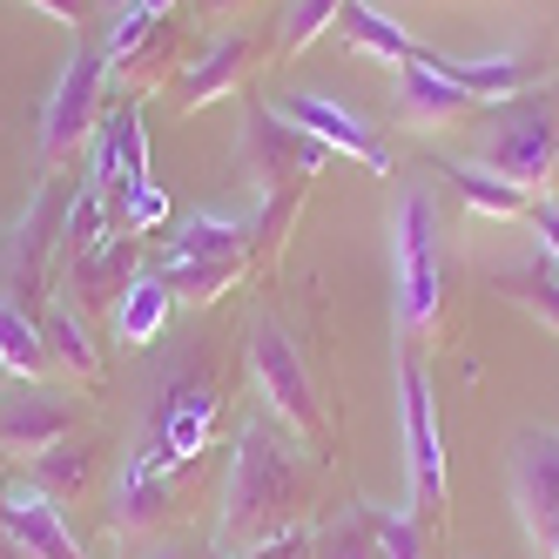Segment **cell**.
I'll list each match as a JSON object with an SVG mask.
<instances>
[{"label": "cell", "instance_id": "cell-1", "mask_svg": "<svg viewBox=\"0 0 559 559\" xmlns=\"http://www.w3.org/2000/svg\"><path fill=\"white\" fill-rule=\"evenodd\" d=\"M304 506V465H297V438L276 418H243L229 452V486H223V519H216V552L243 559L270 533L297 526Z\"/></svg>", "mask_w": 559, "mask_h": 559}, {"label": "cell", "instance_id": "cell-2", "mask_svg": "<svg viewBox=\"0 0 559 559\" xmlns=\"http://www.w3.org/2000/svg\"><path fill=\"white\" fill-rule=\"evenodd\" d=\"M391 317L405 344L438 337V317H445V250H438L431 189H405L391 210Z\"/></svg>", "mask_w": 559, "mask_h": 559}, {"label": "cell", "instance_id": "cell-3", "mask_svg": "<svg viewBox=\"0 0 559 559\" xmlns=\"http://www.w3.org/2000/svg\"><path fill=\"white\" fill-rule=\"evenodd\" d=\"M263 243L257 216H229V210H189L176 223V236L155 257V276L182 297V304H216L236 276H243L250 250Z\"/></svg>", "mask_w": 559, "mask_h": 559}, {"label": "cell", "instance_id": "cell-4", "mask_svg": "<svg viewBox=\"0 0 559 559\" xmlns=\"http://www.w3.org/2000/svg\"><path fill=\"white\" fill-rule=\"evenodd\" d=\"M236 155H243V169H250V182H257V195H263V243H270V229L284 223V210H290V195L324 169V142H317L310 129H297V122H284L276 115V102H250V115H243V142H236Z\"/></svg>", "mask_w": 559, "mask_h": 559}, {"label": "cell", "instance_id": "cell-5", "mask_svg": "<svg viewBox=\"0 0 559 559\" xmlns=\"http://www.w3.org/2000/svg\"><path fill=\"white\" fill-rule=\"evenodd\" d=\"M492 176H506L512 189L539 195L559 169V115H552V95L533 88V95H512V102H492V122H486V155H478Z\"/></svg>", "mask_w": 559, "mask_h": 559}, {"label": "cell", "instance_id": "cell-6", "mask_svg": "<svg viewBox=\"0 0 559 559\" xmlns=\"http://www.w3.org/2000/svg\"><path fill=\"white\" fill-rule=\"evenodd\" d=\"M250 384L263 397V412L290 438H324V405H317V384L304 371V350L276 317H257L250 324Z\"/></svg>", "mask_w": 559, "mask_h": 559}, {"label": "cell", "instance_id": "cell-7", "mask_svg": "<svg viewBox=\"0 0 559 559\" xmlns=\"http://www.w3.org/2000/svg\"><path fill=\"white\" fill-rule=\"evenodd\" d=\"M397 445H405V472H412V512L431 519L445 506V438H438V405L418 365V344L397 350Z\"/></svg>", "mask_w": 559, "mask_h": 559}, {"label": "cell", "instance_id": "cell-8", "mask_svg": "<svg viewBox=\"0 0 559 559\" xmlns=\"http://www.w3.org/2000/svg\"><path fill=\"white\" fill-rule=\"evenodd\" d=\"M506 486H512V512L526 526L539 559H559V431L526 425L506 452Z\"/></svg>", "mask_w": 559, "mask_h": 559}, {"label": "cell", "instance_id": "cell-9", "mask_svg": "<svg viewBox=\"0 0 559 559\" xmlns=\"http://www.w3.org/2000/svg\"><path fill=\"white\" fill-rule=\"evenodd\" d=\"M102 88H108V61L102 48H74L61 82L41 108V169H61L74 148H88L102 129Z\"/></svg>", "mask_w": 559, "mask_h": 559}, {"label": "cell", "instance_id": "cell-10", "mask_svg": "<svg viewBox=\"0 0 559 559\" xmlns=\"http://www.w3.org/2000/svg\"><path fill=\"white\" fill-rule=\"evenodd\" d=\"M88 176L102 182L115 223L129 229V203L155 182V176H148V129H142V102H122V108H108V115H102V129H95V155H88Z\"/></svg>", "mask_w": 559, "mask_h": 559}, {"label": "cell", "instance_id": "cell-11", "mask_svg": "<svg viewBox=\"0 0 559 559\" xmlns=\"http://www.w3.org/2000/svg\"><path fill=\"white\" fill-rule=\"evenodd\" d=\"M210 425H216V397H210V384H169L163 405L148 412V431H142L135 452H148L163 472H176V465H189L195 452L210 445Z\"/></svg>", "mask_w": 559, "mask_h": 559}, {"label": "cell", "instance_id": "cell-12", "mask_svg": "<svg viewBox=\"0 0 559 559\" xmlns=\"http://www.w3.org/2000/svg\"><path fill=\"white\" fill-rule=\"evenodd\" d=\"M0 533L21 546V559H82V539L68 533L61 499L41 492L34 478H8L0 486Z\"/></svg>", "mask_w": 559, "mask_h": 559}, {"label": "cell", "instance_id": "cell-13", "mask_svg": "<svg viewBox=\"0 0 559 559\" xmlns=\"http://www.w3.org/2000/svg\"><path fill=\"white\" fill-rule=\"evenodd\" d=\"M68 431H74V412H68V397H61V391H48L41 378L8 384V397H0V452H14V459H41L48 445H61Z\"/></svg>", "mask_w": 559, "mask_h": 559}, {"label": "cell", "instance_id": "cell-14", "mask_svg": "<svg viewBox=\"0 0 559 559\" xmlns=\"http://www.w3.org/2000/svg\"><path fill=\"white\" fill-rule=\"evenodd\" d=\"M276 115L297 122V129H310L324 148H344L350 163H365L371 176H391V148L378 142V129H365V115L337 108L331 95H284V102H276Z\"/></svg>", "mask_w": 559, "mask_h": 559}, {"label": "cell", "instance_id": "cell-15", "mask_svg": "<svg viewBox=\"0 0 559 559\" xmlns=\"http://www.w3.org/2000/svg\"><path fill=\"white\" fill-rule=\"evenodd\" d=\"M478 102L465 95V88H452L438 68H397V82H391V115L405 129H445V122H459V115H472Z\"/></svg>", "mask_w": 559, "mask_h": 559}, {"label": "cell", "instance_id": "cell-16", "mask_svg": "<svg viewBox=\"0 0 559 559\" xmlns=\"http://www.w3.org/2000/svg\"><path fill=\"white\" fill-rule=\"evenodd\" d=\"M337 34H344V48H357V55H371V61H384V68H431V55L438 48H425V41H412L405 27H397L391 14H378L371 0H344L337 8Z\"/></svg>", "mask_w": 559, "mask_h": 559}, {"label": "cell", "instance_id": "cell-17", "mask_svg": "<svg viewBox=\"0 0 559 559\" xmlns=\"http://www.w3.org/2000/svg\"><path fill=\"white\" fill-rule=\"evenodd\" d=\"M55 176H41V189H34V203H27V216H21V229H14V243H8V284H14V297H21V310H27V297L41 290V276H48V216H55Z\"/></svg>", "mask_w": 559, "mask_h": 559}, {"label": "cell", "instance_id": "cell-18", "mask_svg": "<svg viewBox=\"0 0 559 559\" xmlns=\"http://www.w3.org/2000/svg\"><path fill=\"white\" fill-rule=\"evenodd\" d=\"M163 506H169V472L155 465L148 452H129L122 478H115V506H108L115 533H148L155 519H163Z\"/></svg>", "mask_w": 559, "mask_h": 559}, {"label": "cell", "instance_id": "cell-19", "mask_svg": "<svg viewBox=\"0 0 559 559\" xmlns=\"http://www.w3.org/2000/svg\"><path fill=\"white\" fill-rule=\"evenodd\" d=\"M129 284H135V236H129V229H115L108 243H95L88 257L68 263L74 304H108V297H122Z\"/></svg>", "mask_w": 559, "mask_h": 559}, {"label": "cell", "instance_id": "cell-20", "mask_svg": "<svg viewBox=\"0 0 559 559\" xmlns=\"http://www.w3.org/2000/svg\"><path fill=\"white\" fill-rule=\"evenodd\" d=\"M169 304H176V290L163 284V276L135 270V284L115 297V344H122V350L155 344V337H163V324H169Z\"/></svg>", "mask_w": 559, "mask_h": 559}, {"label": "cell", "instance_id": "cell-21", "mask_svg": "<svg viewBox=\"0 0 559 559\" xmlns=\"http://www.w3.org/2000/svg\"><path fill=\"white\" fill-rule=\"evenodd\" d=\"M115 229H122V223H115V210H108L102 182H95V176H82V182H74V195H68V210H61V236H55L61 270H68L74 257H88L95 243H108Z\"/></svg>", "mask_w": 559, "mask_h": 559}, {"label": "cell", "instance_id": "cell-22", "mask_svg": "<svg viewBox=\"0 0 559 559\" xmlns=\"http://www.w3.org/2000/svg\"><path fill=\"white\" fill-rule=\"evenodd\" d=\"M41 344H48V365H61L74 384H102V350H95V337H88L74 304L41 310Z\"/></svg>", "mask_w": 559, "mask_h": 559}, {"label": "cell", "instance_id": "cell-23", "mask_svg": "<svg viewBox=\"0 0 559 559\" xmlns=\"http://www.w3.org/2000/svg\"><path fill=\"white\" fill-rule=\"evenodd\" d=\"M250 34H223V41L195 61L189 74H182V108H203V102H216V95H229L236 82H243V68H250Z\"/></svg>", "mask_w": 559, "mask_h": 559}, {"label": "cell", "instance_id": "cell-24", "mask_svg": "<svg viewBox=\"0 0 559 559\" xmlns=\"http://www.w3.org/2000/svg\"><path fill=\"white\" fill-rule=\"evenodd\" d=\"M438 176H445L478 216H499V223H506V216H526V210H533V195L512 189L506 176H492L486 163H438Z\"/></svg>", "mask_w": 559, "mask_h": 559}, {"label": "cell", "instance_id": "cell-25", "mask_svg": "<svg viewBox=\"0 0 559 559\" xmlns=\"http://www.w3.org/2000/svg\"><path fill=\"white\" fill-rule=\"evenodd\" d=\"M0 371L14 378H41L48 371V344H41V317L0 297Z\"/></svg>", "mask_w": 559, "mask_h": 559}, {"label": "cell", "instance_id": "cell-26", "mask_svg": "<svg viewBox=\"0 0 559 559\" xmlns=\"http://www.w3.org/2000/svg\"><path fill=\"white\" fill-rule=\"evenodd\" d=\"M499 290H506L519 310H533L539 324L559 337V263L539 257V263H526V270H506V276H499Z\"/></svg>", "mask_w": 559, "mask_h": 559}, {"label": "cell", "instance_id": "cell-27", "mask_svg": "<svg viewBox=\"0 0 559 559\" xmlns=\"http://www.w3.org/2000/svg\"><path fill=\"white\" fill-rule=\"evenodd\" d=\"M310 559H378V533H371V506H344L331 526H317Z\"/></svg>", "mask_w": 559, "mask_h": 559}, {"label": "cell", "instance_id": "cell-28", "mask_svg": "<svg viewBox=\"0 0 559 559\" xmlns=\"http://www.w3.org/2000/svg\"><path fill=\"white\" fill-rule=\"evenodd\" d=\"M155 27H163V21H155V14H142L135 0H129V8H115V21H108V41H102V61H108V68H135V61L155 48Z\"/></svg>", "mask_w": 559, "mask_h": 559}, {"label": "cell", "instance_id": "cell-29", "mask_svg": "<svg viewBox=\"0 0 559 559\" xmlns=\"http://www.w3.org/2000/svg\"><path fill=\"white\" fill-rule=\"evenodd\" d=\"M27 465H34L27 478H34V486H41V492L68 499V492H82V486H88V465H95V459H88L82 445H68V438H61V445H48L41 459H27Z\"/></svg>", "mask_w": 559, "mask_h": 559}, {"label": "cell", "instance_id": "cell-30", "mask_svg": "<svg viewBox=\"0 0 559 559\" xmlns=\"http://www.w3.org/2000/svg\"><path fill=\"white\" fill-rule=\"evenodd\" d=\"M337 8H344V0H284V21H276V48H284V55H304L324 27H337Z\"/></svg>", "mask_w": 559, "mask_h": 559}, {"label": "cell", "instance_id": "cell-31", "mask_svg": "<svg viewBox=\"0 0 559 559\" xmlns=\"http://www.w3.org/2000/svg\"><path fill=\"white\" fill-rule=\"evenodd\" d=\"M371 533H378V559H425V533H418L412 512L371 506Z\"/></svg>", "mask_w": 559, "mask_h": 559}, {"label": "cell", "instance_id": "cell-32", "mask_svg": "<svg viewBox=\"0 0 559 559\" xmlns=\"http://www.w3.org/2000/svg\"><path fill=\"white\" fill-rule=\"evenodd\" d=\"M526 223H533V236H539V257L559 263V203H552V195H533Z\"/></svg>", "mask_w": 559, "mask_h": 559}, {"label": "cell", "instance_id": "cell-33", "mask_svg": "<svg viewBox=\"0 0 559 559\" xmlns=\"http://www.w3.org/2000/svg\"><path fill=\"white\" fill-rule=\"evenodd\" d=\"M27 8H41V14L61 21V27H82V21H88V0H27Z\"/></svg>", "mask_w": 559, "mask_h": 559}, {"label": "cell", "instance_id": "cell-34", "mask_svg": "<svg viewBox=\"0 0 559 559\" xmlns=\"http://www.w3.org/2000/svg\"><path fill=\"white\" fill-rule=\"evenodd\" d=\"M135 8H142V14H155V21H163V14L176 8V0H135Z\"/></svg>", "mask_w": 559, "mask_h": 559}, {"label": "cell", "instance_id": "cell-35", "mask_svg": "<svg viewBox=\"0 0 559 559\" xmlns=\"http://www.w3.org/2000/svg\"><path fill=\"white\" fill-rule=\"evenodd\" d=\"M148 559H182V552H169V546H163V552H148Z\"/></svg>", "mask_w": 559, "mask_h": 559}, {"label": "cell", "instance_id": "cell-36", "mask_svg": "<svg viewBox=\"0 0 559 559\" xmlns=\"http://www.w3.org/2000/svg\"><path fill=\"white\" fill-rule=\"evenodd\" d=\"M108 8H129V0H108Z\"/></svg>", "mask_w": 559, "mask_h": 559}, {"label": "cell", "instance_id": "cell-37", "mask_svg": "<svg viewBox=\"0 0 559 559\" xmlns=\"http://www.w3.org/2000/svg\"><path fill=\"white\" fill-rule=\"evenodd\" d=\"M210 8H229V0H210Z\"/></svg>", "mask_w": 559, "mask_h": 559}, {"label": "cell", "instance_id": "cell-38", "mask_svg": "<svg viewBox=\"0 0 559 559\" xmlns=\"http://www.w3.org/2000/svg\"><path fill=\"white\" fill-rule=\"evenodd\" d=\"M0 397H8V378H0Z\"/></svg>", "mask_w": 559, "mask_h": 559}]
</instances>
